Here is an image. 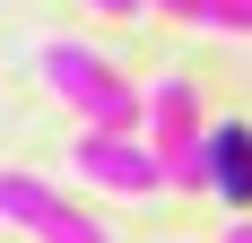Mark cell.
Instances as JSON below:
<instances>
[{"label": "cell", "mask_w": 252, "mask_h": 243, "mask_svg": "<svg viewBox=\"0 0 252 243\" xmlns=\"http://www.w3.org/2000/svg\"><path fill=\"white\" fill-rule=\"evenodd\" d=\"M35 70H44L52 96H70L78 113H87V130H139V87H130L104 52H87V44H44Z\"/></svg>", "instance_id": "cell-1"}, {"label": "cell", "mask_w": 252, "mask_h": 243, "mask_svg": "<svg viewBox=\"0 0 252 243\" xmlns=\"http://www.w3.org/2000/svg\"><path fill=\"white\" fill-rule=\"evenodd\" d=\"M0 217L18 226V235H35V243H104V226L78 217L70 200L52 191V182H35V174H0Z\"/></svg>", "instance_id": "cell-2"}, {"label": "cell", "mask_w": 252, "mask_h": 243, "mask_svg": "<svg viewBox=\"0 0 252 243\" xmlns=\"http://www.w3.org/2000/svg\"><path fill=\"white\" fill-rule=\"evenodd\" d=\"M139 122H148V156L165 165V182H191V148H200L191 78H157V96L139 104Z\"/></svg>", "instance_id": "cell-3"}, {"label": "cell", "mask_w": 252, "mask_h": 243, "mask_svg": "<svg viewBox=\"0 0 252 243\" xmlns=\"http://www.w3.org/2000/svg\"><path fill=\"white\" fill-rule=\"evenodd\" d=\"M226 243H252V217H235V226H226Z\"/></svg>", "instance_id": "cell-7"}, {"label": "cell", "mask_w": 252, "mask_h": 243, "mask_svg": "<svg viewBox=\"0 0 252 243\" xmlns=\"http://www.w3.org/2000/svg\"><path fill=\"white\" fill-rule=\"evenodd\" d=\"M87 9H104V18H130V9H148V0H87Z\"/></svg>", "instance_id": "cell-6"}, {"label": "cell", "mask_w": 252, "mask_h": 243, "mask_svg": "<svg viewBox=\"0 0 252 243\" xmlns=\"http://www.w3.org/2000/svg\"><path fill=\"white\" fill-rule=\"evenodd\" d=\"M78 174H87V182H104V191H157V182H165V165H157L148 156V139H139V130H78Z\"/></svg>", "instance_id": "cell-4"}, {"label": "cell", "mask_w": 252, "mask_h": 243, "mask_svg": "<svg viewBox=\"0 0 252 243\" xmlns=\"http://www.w3.org/2000/svg\"><path fill=\"white\" fill-rule=\"evenodd\" d=\"M191 182H209L226 209H252V122L200 130V148H191Z\"/></svg>", "instance_id": "cell-5"}]
</instances>
